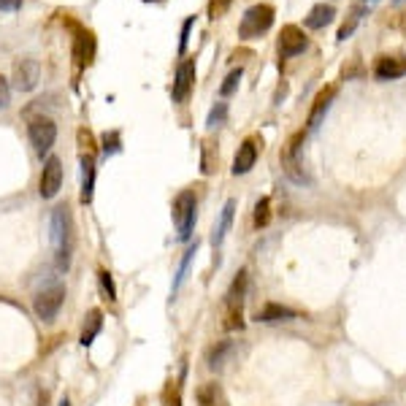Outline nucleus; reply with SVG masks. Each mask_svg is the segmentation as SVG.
I'll return each mask as SVG.
<instances>
[{
	"instance_id": "1",
	"label": "nucleus",
	"mask_w": 406,
	"mask_h": 406,
	"mask_svg": "<svg viewBox=\"0 0 406 406\" xmlns=\"http://www.w3.org/2000/svg\"><path fill=\"white\" fill-rule=\"evenodd\" d=\"M49 238L51 250H54V266L57 271H68L71 268V257H74V220L68 206H57L49 217Z\"/></svg>"
},
{
	"instance_id": "2",
	"label": "nucleus",
	"mask_w": 406,
	"mask_h": 406,
	"mask_svg": "<svg viewBox=\"0 0 406 406\" xmlns=\"http://www.w3.org/2000/svg\"><path fill=\"white\" fill-rule=\"evenodd\" d=\"M244 295H247V271L241 268L225 293V328L228 330L244 328Z\"/></svg>"
},
{
	"instance_id": "3",
	"label": "nucleus",
	"mask_w": 406,
	"mask_h": 406,
	"mask_svg": "<svg viewBox=\"0 0 406 406\" xmlns=\"http://www.w3.org/2000/svg\"><path fill=\"white\" fill-rule=\"evenodd\" d=\"M274 17H277V11H274V6H271V3H257V6H252V8H247V14L241 17L238 35H241V38H247V41L260 38L268 27L274 25Z\"/></svg>"
},
{
	"instance_id": "4",
	"label": "nucleus",
	"mask_w": 406,
	"mask_h": 406,
	"mask_svg": "<svg viewBox=\"0 0 406 406\" xmlns=\"http://www.w3.org/2000/svg\"><path fill=\"white\" fill-rule=\"evenodd\" d=\"M195 217H198V201L193 190L179 193L174 201V222L179 230V241H190L193 228H195Z\"/></svg>"
},
{
	"instance_id": "5",
	"label": "nucleus",
	"mask_w": 406,
	"mask_h": 406,
	"mask_svg": "<svg viewBox=\"0 0 406 406\" xmlns=\"http://www.w3.org/2000/svg\"><path fill=\"white\" fill-rule=\"evenodd\" d=\"M63 304H65V287H63V284H49V287H44V290L35 293V298H33V311H35V317H38L41 323H54L57 314H60V309H63Z\"/></svg>"
},
{
	"instance_id": "6",
	"label": "nucleus",
	"mask_w": 406,
	"mask_h": 406,
	"mask_svg": "<svg viewBox=\"0 0 406 406\" xmlns=\"http://www.w3.org/2000/svg\"><path fill=\"white\" fill-rule=\"evenodd\" d=\"M27 138H30L35 154L44 157L54 147V141H57V125L51 122L49 117H33L27 122Z\"/></svg>"
},
{
	"instance_id": "7",
	"label": "nucleus",
	"mask_w": 406,
	"mask_h": 406,
	"mask_svg": "<svg viewBox=\"0 0 406 406\" xmlns=\"http://www.w3.org/2000/svg\"><path fill=\"white\" fill-rule=\"evenodd\" d=\"M304 141H306V130H298V133L287 141V147H284V152H282V168H284V174L293 179L295 184H309V177L304 174L301 160H298Z\"/></svg>"
},
{
	"instance_id": "8",
	"label": "nucleus",
	"mask_w": 406,
	"mask_h": 406,
	"mask_svg": "<svg viewBox=\"0 0 406 406\" xmlns=\"http://www.w3.org/2000/svg\"><path fill=\"white\" fill-rule=\"evenodd\" d=\"M63 187V160L51 154L49 160L41 168V179H38V193L44 201H51Z\"/></svg>"
},
{
	"instance_id": "9",
	"label": "nucleus",
	"mask_w": 406,
	"mask_h": 406,
	"mask_svg": "<svg viewBox=\"0 0 406 406\" xmlns=\"http://www.w3.org/2000/svg\"><path fill=\"white\" fill-rule=\"evenodd\" d=\"M41 79V63L35 57H19L14 63V87L19 92H33Z\"/></svg>"
},
{
	"instance_id": "10",
	"label": "nucleus",
	"mask_w": 406,
	"mask_h": 406,
	"mask_svg": "<svg viewBox=\"0 0 406 406\" xmlns=\"http://www.w3.org/2000/svg\"><path fill=\"white\" fill-rule=\"evenodd\" d=\"M260 147H263V141L257 138V136H250V138H244L241 141V147H238V152L233 157V177H244V174H250L254 168V163H257V154H260Z\"/></svg>"
},
{
	"instance_id": "11",
	"label": "nucleus",
	"mask_w": 406,
	"mask_h": 406,
	"mask_svg": "<svg viewBox=\"0 0 406 406\" xmlns=\"http://www.w3.org/2000/svg\"><path fill=\"white\" fill-rule=\"evenodd\" d=\"M95 57V35L81 25H74V63L76 68H87Z\"/></svg>"
},
{
	"instance_id": "12",
	"label": "nucleus",
	"mask_w": 406,
	"mask_h": 406,
	"mask_svg": "<svg viewBox=\"0 0 406 406\" xmlns=\"http://www.w3.org/2000/svg\"><path fill=\"white\" fill-rule=\"evenodd\" d=\"M193 87H195V60H181L177 68V76H174V90H171L174 103L187 101Z\"/></svg>"
},
{
	"instance_id": "13",
	"label": "nucleus",
	"mask_w": 406,
	"mask_h": 406,
	"mask_svg": "<svg viewBox=\"0 0 406 406\" xmlns=\"http://www.w3.org/2000/svg\"><path fill=\"white\" fill-rule=\"evenodd\" d=\"M306 35H304V30L298 25H284L282 27V33H279V54L282 57H295V54H301V51L306 49Z\"/></svg>"
},
{
	"instance_id": "14",
	"label": "nucleus",
	"mask_w": 406,
	"mask_h": 406,
	"mask_svg": "<svg viewBox=\"0 0 406 406\" xmlns=\"http://www.w3.org/2000/svg\"><path fill=\"white\" fill-rule=\"evenodd\" d=\"M374 76L380 81H393V79L406 76V57L404 54H384L374 65Z\"/></svg>"
},
{
	"instance_id": "15",
	"label": "nucleus",
	"mask_w": 406,
	"mask_h": 406,
	"mask_svg": "<svg viewBox=\"0 0 406 406\" xmlns=\"http://www.w3.org/2000/svg\"><path fill=\"white\" fill-rule=\"evenodd\" d=\"M333 98H336V84H330V87H325V90L317 92L314 106H311V111H309V120H306V130H317V127H320V122H323L325 114H328Z\"/></svg>"
},
{
	"instance_id": "16",
	"label": "nucleus",
	"mask_w": 406,
	"mask_h": 406,
	"mask_svg": "<svg viewBox=\"0 0 406 406\" xmlns=\"http://www.w3.org/2000/svg\"><path fill=\"white\" fill-rule=\"evenodd\" d=\"M298 317V311L295 309H290V306H282V304H266L263 309H257V314H254V320L257 323H284V320H295Z\"/></svg>"
},
{
	"instance_id": "17",
	"label": "nucleus",
	"mask_w": 406,
	"mask_h": 406,
	"mask_svg": "<svg viewBox=\"0 0 406 406\" xmlns=\"http://www.w3.org/2000/svg\"><path fill=\"white\" fill-rule=\"evenodd\" d=\"M81 171H84V179H81V203H90L92 195H95V157L90 152L81 154Z\"/></svg>"
},
{
	"instance_id": "18",
	"label": "nucleus",
	"mask_w": 406,
	"mask_h": 406,
	"mask_svg": "<svg viewBox=\"0 0 406 406\" xmlns=\"http://www.w3.org/2000/svg\"><path fill=\"white\" fill-rule=\"evenodd\" d=\"M103 330V311L101 309H92L90 314H87V323H84V330H81V344L84 347H90L95 339H98V333Z\"/></svg>"
},
{
	"instance_id": "19",
	"label": "nucleus",
	"mask_w": 406,
	"mask_h": 406,
	"mask_svg": "<svg viewBox=\"0 0 406 406\" xmlns=\"http://www.w3.org/2000/svg\"><path fill=\"white\" fill-rule=\"evenodd\" d=\"M333 6H325V3H317L311 11H309V17H306V27L309 30H320V27H325L333 19Z\"/></svg>"
},
{
	"instance_id": "20",
	"label": "nucleus",
	"mask_w": 406,
	"mask_h": 406,
	"mask_svg": "<svg viewBox=\"0 0 406 406\" xmlns=\"http://www.w3.org/2000/svg\"><path fill=\"white\" fill-rule=\"evenodd\" d=\"M233 214H236V201H228L225 203V209H222V214H220L217 228H214V247H220V244L225 241L230 225H233Z\"/></svg>"
},
{
	"instance_id": "21",
	"label": "nucleus",
	"mask_w": 406,
	"mask_h": 406,
	"mask_svg": "<svg viewBox=\"0 0 406 406\" xmlns=\"http://www.w3.org/2000/svg\"><path fill=\"white\" fill-rule=\"evenodd\" d=\"M198 406H222V396H220V387L217 384H211V382H206L198 387Z\"/></svg>"
},
{
	"instance_id": "22",
	"label": "nucleus",
	"mask_w": 406,
	"mask_h": 406,
	"mask_svg": "<svg viewBox=\"0 0 406 406\" xmlns=\"http://www.w3.org/2000/svg\"><path fill=\"white\" fill-rule=\"evenodd\" d=\"M98 284H101L103 298H106L108 304H114V301H117V287H114V279H111L108 268H98Z\"/></svg>"
},
{
	"instance_id": "23",
	"label": "nucleus",
	"mask_w": 406,
	"mask_h": 406,
	"mask_svg": "<svg viewBox=\"0 0 406 406\" xmlns=\"http://www.w3.org/2000/svg\"><path fill=\"white\" fill-rule=\"evenodd\" d=\"M268 222H271V201L260 198L254 206V228H266Z\"/></svg>"
},
{
	"instance_id": "24",
	"label": "nucleus",
	"mask_w": 406,
	"mask_h": 406,
	"mask_svg": "<svg viewBox=\"0 0 406 406\" xmlns=\"http://www.w3.org/2000/svg\"><path fill=\"white\" fill-rule=\"evenodd\" d=\"M101 141H103V152L106 154H117L122 149V136H120V130H111V133L106 130Z\"/></svg>"
},
{
	"instance_id": "25",
	"label": "nucleus",
	"mask_w": 406,
	"mask_h": 406,
	"mask_svg": "<svg viewBox=\"0 0 406 406\" xmlns=\"http://www.w3.org/2000/svg\"><path fill=\"white\" fill-rule=\"evenodd\" d=\"M241 76H244V68H233L228 76H225V81H222V87H220V95H222V98L233 95L236 87H238V81H241Z\"/></svg>"
},
{
	"instance_id": "26",
	"label": "nucleus",
	"mask_w": 406,
	"mask_h": 406,
	"mask_svg": "<svg viewBox=\"0 0 406 406\" xmlns=\"http://www.w3.org/2000/svg\"><path fill=\"white\" fill-rule=\"evenodd\" d=\"M225 117H228V103H217L214 108H211V114H209V120H206V127L209 130H214V127H220L225 122Z\"/></svg>"
},
{
	"instance_id": "27",
	"label": "nucleus",
	"mask_w": 406,
	"mask_h": 406,
	"mask_svg": "<svg viewBox=\"0 0 406 406\" xmlns=\"http://www.w3.org/2000/svg\"><path fill=\"white\" fill-rule=\"evenodd\" d=\"M228 352H230V344L228 341H222L220 347H214V350L209 352V366H211V368H222V363H225Z\"/></svg>"
},
{
	"instance_id": "28",
	"label": "nucleus",
	"mask_w": 406,
	"mask_h": 406,
	"mask_svg": "<svg viewBox=\"0 0 406 406\" xmlns=\"http://www.w3.org/2000/svg\"><path fill=\"white\" fill-rule=\"evenodd\" d=\"M233 0H209V19H220L230 8Z\"/></svg>"
},
{
	"instance_id": "29",
	"label": "nucleus",
	"mask_w": 406,
	"mask_h": 406,
	"mask_svg": "<svg viewBox=\"0 0 406 406\" xmlns=\"http://www.w3.org/2000/svg\"><path fill=\"white\" fill-rule=\"evenodd\" d=\"M195 22V17H190L184 25H181V38H179V54H184L187 51V41H190V27Z\"/></svg>"
},
{
	"instance_id": "30",
	"label": "nucleus",
	"mask_w": 406,
	"mask_h": 406,
	"mask_svg": "<svg viewBox=\"0 0 406 406\" xmlns=\"http://www.w3.org/2000/svg\"><path fill=\"white\" fill-rule=\"evenodd\" d=\"M8 103H11V87H8L6 76H0V111L8 108Z\"/></svg>"
},
{
	"instance_id": "31",
	"label": "nucleus",
	"mask_w": 406,
	"mask_h": 406,
	"mask_svg": "<svg viewBox=\"0 0 406 406\" xmlns=\"http://www.w3.org/2000/svg\"><path fill=\"white\" fill-rule=\"evenodd\" d=\"M211 144H203V174H211Z\"/></svg>"
},
{
	"instance_id": "32",
	"label": "nucleus",
	"mask_w": 406,
	"mask_h": 406,
	"mask_svg": "<svg viewBox=\"0 0 406 406\" xmlns=\"http://www.w3.org/2000/svg\"><path fill=\"white\" fill-rule=\"evenodd\" d=\"M22 0H0V11H19Z\"/></svg>"
},
{
	"instance_id": "33",
	"label": "nucleus",
	"mask_w": 406,
	"mask_h": 406,
	"mask_svg": "<svg viewBox=\"0 0 406 406\" xmlns=\"http://www.w3.org/2000/svg\"><path fill=\"white\" fill-rule=\"evenodd\" d=\"M60 406H71V401H68V398H63V401H60Z\"/></svg>"
},
{
	"instance_id": "34",
	"label": "nucleus",
	"mask_w": 406,
	"mask_h": 406,
	"mask_svg": "<svg viewBox=\"0 0 406 406\" xmlns=\"http://www.w3.org/2000/svg\"><path fill=\"white\" fill-rule=\"evenodd\" d=\"M144 3H154V0H144Z\"/></svg>"
}]
</instances>
